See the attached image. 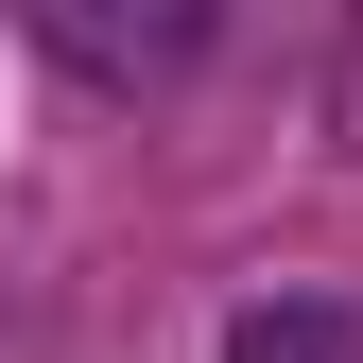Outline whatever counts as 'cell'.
Here are the masks:
<instances>
[{"label": "cell", "instance_id": "1", "mask_svg": "<svg viewBox=\"0 0 363 363\" xmlns=\"http://www.w3.org/2000/svg\"><path fill=\"white\" fill-rule=\"evenodd\" d=\"M225 363H363V294H311V277L242 294L225 311Z\"/></svg>", "mask_w": 363, "mask_h": 363}, {"label": "cell", "instance_id": "2", "mask_svg": "<svg viewBox=\"0 0 363 363\" xmlns=\"http://www.w3.org/2000/svg\"><path fill=\"white\" fill-rule=\"evenodd\" d=\"M35 52H69V69H104V86H139V69H191V52H208V18H86V0H35Z\"/></svg>", "mask_w": 363, "mask_h": 363}]
</instances>
